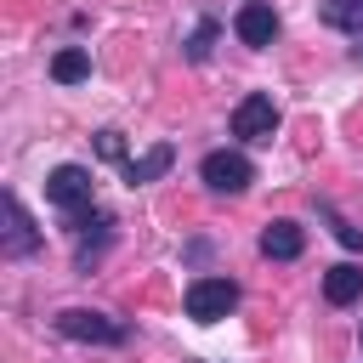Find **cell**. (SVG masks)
Returning a JSON list of instances; mask_svg holds the SVG:
<instances>
[{
    "instance_id": "6da1fadb",
    "label": "cell",
    "mask_w": 363,
    "mask_h": 363,
    "mask_svg": "<svg viewBox=\"0 0 363 363\" xmlns=\"http://www.w3.org/2000/svg\"><path fill=\"white\" fill-rule=\"evenodd\" d=\"M62 340H79V346H125L130 340V323L108 318V312H91V306H68L51 318Z\"/></svg>"
},
{
    "instance_id": "7a4b0ae2",
    "label": "cell",
    "mask_w": 363,
    "mask_h": 363,
    "mask_svg": "<svg viewBox=\"0 0 363 363\" xmlns=\"http://www.w3.org/2000/svg\"><path fill=\"white\" fill-rule=\"evenodd\" d=\"M182 306H187V318L193 323H221L233 306H238V284L233 278H193L187 284V295H182Z\"/></svg>"
},
{
    "instance_id": "3957f363",
    "label": "cell",
    "mask_w": 363,
    "mask_h": 363,
    "mask_svg": "<svg viewBox=\"0 0 363 363\" xmlns=\"http://www.w3.org/2000/svg\"><path fill=\"white\" fill-rule=\"evenodd\" d=\"M45 204H57L62 216L91 210V204H96V182H91V170H85V164H57V170L45 176Z\"/></svg>"
},
{
    "instance_id": "277c9868",
    "label": "cell",
    "mask_w": 363,
    "mask_h": 363,
    "mask_svg": "<svg viewBox=\"0 0 363 363\" xmlns=\"http://www.w3.org/2000/svg\"><path fill=\"white\" fill-rule=\"evenodd\" d=\"M233 136L238 142H272V130H278V102L267 96V91H250V96H238V108H233Z\"/></svg>"
},
{
    "instance_id": "5b68a950",
    "label": "cell",
    "mask_w": 363,
    "mask_h": 363,
    "mask_svg": "<svg viewBox=\"0 0 363 363\" xmlns=\"http://www.w3.org/2000/svg\"><path fill=\"white\" fill-rule=\"evenodd\" d=\"M199 176H204L210 193H244V187L255 182V164H250L238 147H216V153H204Z\"/></svg>"
},
{
    "instance_id": "8992f818",
    "label": "cell",
    "mask_w": 363,
    "mask_h": 363,
    "mask_svg": "<svg viewBox=\"0 0 363 363\" xmlns=\"http://www.w3.org/2000/svg\"><path fill=\"white\" fill-rule=\"evenodd\" d=\"M0 210H6V244H0V250H6L11 261H23V255H34V250H40V227L28 221V210H23V199H17V193H6V199H0Z\"/></svg>"
},
{
    "instance_id": "52a82bcc",
    "label": "cell",
    "mask_w": 363,
    "mask_h": 363,
    "mask_svg": "<svg viewBox=\"0 0 363 363\" xmlns=\"http://www.w3.org/2000/svg\"><path fill=\"white\" fill-rule=\"evenodd\" d=\"M233 34H238L244 45H255V51H261V45H272V40H278V11H272L267 0H244V6H238V17H233Z\"/></svg>"
},
{
    "instance_id": "ba28073f",
    "label": "cell",
    "mask_w": 363,
    "mask_h": 363,
    "mask_svg": "<svg viewBox=\"0 0 363 363\" xmlns=\"http://www.w3.org/2000/svg\"><path fill=\"white\" fill-rule=\"evenodd\" d=\"M170 164H176V142H153L147 153L125 159V164H119V176H125V187H147V182H159Z\"/></svg>"
},
{
    "instance_id": "9c48e42d",
    "label": "cell",
    "mask_w": 363,
    "mask_h": 363,
    "mask_svg": "<svg viewBox=\"0 0 363 363\" xmlns=\"http://www.w3.org/2000/svg\"><path fill=\"white\" fill-rule=\"evenodd\" d=\"M301 250H306L301 221H267V227H261V255H267V261H295Z\"/></svg>"
},
{
    "instance_id": "30bf717a",
    "label": "cell",
    "mask_w": 363,
    "mask_h": 363,
    "mask_svg": "<svg viewBox=\"0 0 363 363\" xmlns=\"http://www.w3.org/2000/svg\"><path fill=\"white\" fill-rule=\"evenodd\" d=\"M357 295H363V267L340 261V267L323 272V301H329V306H352Z\"/></svg>"
},
{
    "instance_id": "8fae6325",
    "label": "cell",
    "mask_w": 363,
    "mask_h": 363,
    "mask_svg": "<svg viewBox=\"0 0 363 363\" xmlns=\"http://www.w3.org/2000/svg\"><path fill=\"white\" fill-rule=\"evenodd\" d=\"M85 74H91V51H85V45H62V51L51 57V79H57V85H79Z\"/></svg>"
},
{
    "instance_id": "7c38bea8",
    "label": "cell",
    "mask_w": 363,
    "mask_h": 363,
    "mask_svg": "<svg viewBox=\"0 0 363 363\" xmlns=\"http://www.w3.org/2000/svg\"><path fill=\"white\" fill-rule=\"evenodd\" d=\"M318 17L329 28H340V34H363V0H323Z\"/></svg>"
},
{
    "instance_id": "4fadbf2b",
    "label": "cell",
    "mask_w": 363,
    "mask_h": 363,
    "mask_svg": "<svg viewBox=\"0 0 363 363\" xmlns=\"http://www.w3.org/2000/svg\"><path fill=\"white\" fill-rule=\"evenodd\" d=\"M216 34H221V23H216V17H199V28H193V40H187V62H204L210 45H216Z\"/></svg>"
},
{
    "instance_id": "5bb4252c",
    "label": "cell",
    "mask_w": 363,
    "mask_h": 363,
    "mask_svg": "<svg viewBox=\"0 0 363 363\" xmlns=\"http://www.w3.org/2000/svg\"><path fill=\"white\" fill-rule=\"evenodd\" d=\"M96 153H102V159H113V164H125V159H130V153H125V136H119L113 125H108V130H96Z\"/></svg>"
},
{
    "instance_id": "9a60e30c",
    "label": "cell",
    "mask_w": 363,
    "mask_h": 363,
    "mask_svg": "<svg viewBox=\"0 0 363 363\" xmlns=\"http://www.w3.org/2000/svg\"><path fill=\"white\" fill-rule=\"evenodd\" d=\"M318 210H323V216H329V227H335V238H340V244H346V250H363V233H357V227H346V221H340V216H335V210H329V204H318Z\"/></svg>"
}]
</instances>
